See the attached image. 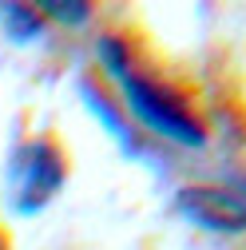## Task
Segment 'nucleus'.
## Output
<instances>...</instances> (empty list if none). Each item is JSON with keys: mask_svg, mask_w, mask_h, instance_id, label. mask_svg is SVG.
I'll return each mask as SVG.
<instances>
[{"mask_svg": "<svg viewBox=\"0 0 246 250\" xmlns=\"http://www.w3.org/2000/svg\"><path fill=\"white\" fill-rule=\"evenodd\" d=\"M183 210H187L195 223L210 227V230H242L246 227V203L223 187H195V191L179 195Z\"/></svg>", "mask_w": 246, "mask_h": 250, "instance_id": "3", "label": "nucleus"}, {"mask_svg": "<svg viewBox=\"0 0 246 250\" xmlns=\"http://www.w3.org/2000/svg\"><path fill=\"white\" fill-rule=\"evenodd\" d=\"M4 24L12 28V36H16V40L32 36L36 28H40V20H36L32 12H28V8H20V4H8V8H4Z\"/></svg>", "mask_w": 246, "mask_h": 250, "instance_id": "4", "label": "nucleus"}, {"mask_svg": "<svg viewBox=\"0 0 246 250\" xmlns=\"http://www.w3.org/2000/svg\"><path fill=\"white\" fill-rule=\"evenodd\" d=\"M64 175H68L64 159H60V151L52 143H44V139L24 143L8 163V195H12L16 210H24V214L40 210L64 187Z\"/></svg>", "mask_w": 246, "mask_h": 250, "instance_id": "2", "label": "nucleus"}, {"mask_svg": "<svg viewBox=\"0 0 246 250\" xmlns=\"http://www.w3.org/2000/svg\"><path fill=\"white\" fill-rule=\"evenodd\" d=\"M100 56H103V64L115 72V80L123 83L131 111H135L155 135L175 139V143H183V147H199V143H203V127H199V119L187 111V104H183L175 91L143 80V76L127 64V52H123L119 40H103V44H100Z\"/></svg>", "mask_w": 246, "mask_h": 250, "instance_id": "1", "label": "nucleus"}, {"mask_svg": "<svg viewBox=\"0 0 246 250\" xmlns=\"http://www.w3.org/2000/svg\"><path fill=\"white\" fill-rule=\"evenodd\" d=\"M52 16H60V20H87V4H44Z\"/></svg>", "mask_w": 246, "mask_h": 250, "instance_id": "5", "label": "nucleus"}]
</instances>
